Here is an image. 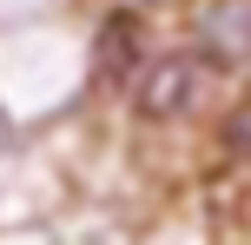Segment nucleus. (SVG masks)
<instances>
[{
    "label": "nucleus",
    "mask_w": 251,
    "mask_h": 245,
    "mask_svg": "<svg viewBox=\"0 0 251 245\" xmlns=\"http://www.w3.org/2000/svg\"><path fill=\"white\" fill-rule=\"evenodd\" d=\"M205 93V66L192 53H172V60H152L139 73V113L146 119H185Z\"/></svg>",
    "instance_id": "f257e3e1"
},
{
    "label": "nucleus",
    "mask_w": 251,
    "mask_h": 245,
    "mask_svg": "<svg viewBox=\"0 0 251 245\" xmlns=\"http://www.w3.org/2000/svg\"><path fill=\"white\" fill-rule=\"evenodd\" d=\"M199 53L218 66L251 60V0H212L199 13Z\"/></svg>",
    "instance_id": "f03ea898"
},
{
    "label": "nucleus",
    "mask_w": 251,
    "mask_h": 245,
    "mask_svg": "<svg viewBox=\"0 0 251 245\" xmlns=\"http://www.w3.org/2000/svg\"><path fill=\"white\" fill-rule=\"evenodd\" d=\"M139 27H132V13H113V20L100 27V80H119L126 66L139 60Z\"/></svg>",
    "instance_id": "7ed1b4c3"
},
{
    "label": "nucleus",
    "mask_w": 251,
    "mask_h": 245,
    "mask_svg": "<svg viewBox=\"0 0 251 245\" xmlns=\"http://www.w3.org/2000/svg\"><path fill=\"white\" fill-rule=\"evenodd\" d=\"M225 146H231L238 159H251V93L231 106V119H225Z\"/></svg>",
    "instance_id": "20e7f679"
}]
</instances>
